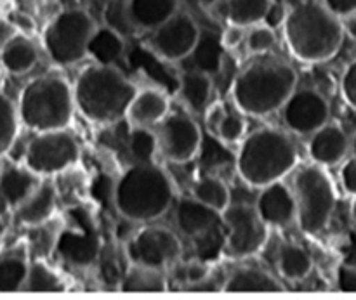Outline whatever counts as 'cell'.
Returning <instances> with one entry per match:
<instances>
[{"label":"cell","mask_w":356,"mask_h":300,"mask_svg":"<svg viewBox=\"0 0 356 300\" xmlns=\"http://www.w3.org/2000/svg\"><path fill=\"white\" fill-rule=\"evenodd\" d=\"M298 87V72L280 56L259 54L232 83V99L245 117L264 118L282 110Z\"/></svg>","instance_id":"cell-1"},{"label":"cell","mask_w":356,"mask_h":300,"mask_svg":"<svg viewBox=\"0 0 356 300\" xmlns=\"http://www.w3.org/2000/svg\"><path fill=\"white\" fill-rule=\"evenodd\" d=\"M284 37L292 56L302 62H325L339 52L344 40L341 17L323 2L306 0L284 14Z\"/></svg>","instance_id":"cell-2"},{"label":"cell","mask_w":356,"mask_h":300,"mask_svg":"<svg viewBox=\"0 0 356 300\" xmlns=\"http://www.w3.org/2000/svg\"><path fill=\"white\" fill-rule=\"evenodd\" d=\"M176 200L174 183L155 162L132 163L113 188V205L129 222H152L170 210Z\"/></svg>","instance_id":"cell-3"},{"label":"cell","mask_w":356,"mask_h":300,"mask_svg":"<svg viewBox=\"0 0 356 300\" xmlns=\"http://www.w3.org/2000/svg\"><path fill=\"white\" fill-rule=\"evenodd\" d=\"M298 146L287 131L261 127L243 135L236 153V172L250 188L282 181L298 165Z\"/></svg>","instance_id":"cell-4"},{"label":"cell","mask_w":356,"mask_h":300,"mask_svg":"<svg viewBox=\"0 0 356 300\" xmlns=\"http://www.w3.org/2000/svg\"><path fill=\"white\" fill-rule=\"evenodd\" d=\"M136 85L117 65L87 66L73 83L75 110L92 124L110 125L125 117Z\"/></svg>","instance_id":"cell-5"},{"label":"cell","mask_w":356,"mask_h":300,"mask_svg":"<svg viewBox=\"0 0 356 300\" xmlns=\"http://www.w3.org/2000/svg\"><path fill=\"white\" fill-rule=\"evenodd\" d=\"M19 124L31 132L68 128L75 115L73 85L58 73L31 78L17 97Z\"/></svg>","instance_id":"cell-6"},{"label":"cell","mask_w":356,"mask_h":300,"mask_svg":"<svg viewBox=\"0 0 356 300\" xmlns=\"http://www.w3.org/2000/svg\"><path fill=\"white\" fill-rule=\"evenodd\" d=\"M292 194L296 200V222L306 235H320L336 210V190L325 167L305 165L294 174Z\"/></svg>","instance_id":"cell-7"},{"label":"cell","mask_w":356,"mask_h":300,"mask_svg":"<svg viewBox=\"0 0 356 300\" xmlns=\"http://www.w3.org/2000/svg\"><path fill=\"white\" fill-rule=\"evenodd\" d=\"M96 28L86 9L70 7L49 21L42 33V45L56 66H73L87 58V45Z\"/></svg>","instance_id":"cell-8"},{"label":"cell","mask_w":356,"mask_h":300,"mask_svg":"<svg viewBox=\"0 0 356 300\" xmlns=\"http://www.w3.org/2000/svg\"><path fill=\"white\" fill-rule=\"evenodd\" d=\"M176 228L181 235L195 240L198 259L209 260L225 250V224L221 212L207 207L193 197L179 198L176 205Z\"/></svg>","instance_id":"cell-9"},{"label":"cell","mask_w":356,"mask_h":300,"mask_svg":"<svg viewBox=\"0 0 356 300\" xmlns=\"http://www.w3.org/2000/svg\"><path fill=\"white\" fill-rule=\"evenodd\" d=\"M225 224V250L232 259H247L266 245L270 226L261 219L256 207L250 203H232L221 212Z\"/></svg>","instance_id":"cell-10"},{"label":"cell","mask_w":356,"mask_h":300,"mask_svg":"<svg viewBox=\"0 0 356 300\" xmlns=\"http://www.w3.org/2000/svg\"><path fill=\"white\" fill-rule=\"evenodd\" d=\"M80 146L68 128L37 132L24 151V165L38 177H54L63 170L76 165Z\"/></svg>","instance_id":"cell-11"},{"label":"cell","mask_w":356,"mask_h":300,"mask_svg":"<svg viewBox=\"0 0 356 300\" xmlns=\"http://www.w3.org/2000/svg\"><path fill=\"white\" fill-rule=\"evenodd\" d=\"M156 153L170 163L191 162L202 146V131L195 118L181 111H169L155 125Z\"/></svg>","instance_id":"cell-12"},{"label":"cell","mask_w":356,"mask_h":300,"mask_svg":"<svg viewBox=\"0 0 356 300\" xmlns=\"http://www.w3.org/2000/svg\"><path fill=\"white\" fill-rule=\"evenodd\" d=\"M200 26L184 10H176L163 23L149 30L148 47L162 61L177 62L188 59L200 38Z\"/></svg>","instance_id":"cell-13"},{"label":"cell","mask_w":356,"mask_h":300,"mask_svg":"<svg viewBox=\"0 0 356 300\" xmlns=\"http://www.w3.org/2000/svg\"><path fill=\"white\" fill-rule=\"evenodd\" d=\"M129 262L167 269L179 260L183 243L177 233L163 226H148L139 229L125 243Z\"/></svg>","instance_id":"cell-14"},{"label":"cell","mask_w":356,"mask_h":300,"mask_svg":"<svg viewBox=\"0 0 356 300\" xmlns=\"http://www.w3.org/2000/svg\"><path fill=\"white\" fill-rule=\"evenodd\" d=\"M68 214V219L65 217V228L56 252L75 266H89L99 252L96 226L89 212L80 205H72Z\"/></svg>","instance_id":"cell-15"},{"label":"cell","mask_w":356,"mask_h":300,"mask_svg":"<svg viewBox=\"0 0 356 300\" xmlns=\"http://www.w3.org/2000/svg\"><path fill=\"white\" fill-rule=\"evenodd\" d=\"M280 111L287 131L298 135H312L330 122L329 101L315 87H296Z\"/></svg>","instance_id":"cell-16"},{"label":"cell","mask_w":356,"mask_h":300,"mask_svg":"<svg viewBox=\"0 0 356 300\" xmlns=\"http://www.w3.org/2000/svg\"><path fill=\"white\" fill-rule=\"evenodd\" d=\"M254 207L270 228H287L296 222L294 194L282 181L261 188Z\"/></svg>","instance_id":"cell-17"},{"label":"cell","mask_w":356,"mask_h":300,"mask_svg":"<svg viewBox=\"0 0 356 300\" xmlns=\"http://www.w3.org/2000/svg\"><path fill=\"white\" fill-rule=\"evenodd\" d=\"M350 151V138L341 125L327 122L323 127L309 135L308 153L313 163L334 167L343 162Z\"/></svg>","instance_id":"cell-18"},{"label":"cell","mask_w":356,"mask_h":300,"mask_svg":"<svg viewBox=\"0 0 356 300\" xmlns=\"http://www.w3.org/2000/svg\"><path fill=\"white\" fill-rule=\"evenodd\" d=\"M170 111V101L163 90L155 87H143L136 90L129 103L125 117L132 127L153 128Z\"/></svg>","instance_id":"cell-19"},{"label":"cell","mask_w":356,"mask_h":300,"mask_svg":"<svg viewBox=\"0 0 356 300\" xmlns=\"http://www.w3.org/2000/svg\"><path fill=\"white\" fill-rule=\"evenodd\" d=\"M56 205H58V191L52 177H42L38 186L33 193L24 198L14 210V221L16 224L30 228V226L44 222L56 214Z\"/></svg>","instance_id":"cell-20"},{"label":"cell","mask_w":356,"mask_h":300,"mask_svg":"<svg viewBox=\"0 0 356 300\" xmlns=\"http://www.w3.org/2000/svg\"><path fill=\"white\" fill-rule=\"evenodd\" d=\"M285 290L278 278L257 266L236 267L222 285L225 294H280Z\"/></svg>","instance_id":"cell-21"},{"label":"cell","mask_w":356,"mask_h":300,"mask_svg":"<svg viewBox=\"0 0 356 300\" xmlns=\"http://www.w3.org/2000/svg\"><path fill=\"white\" fill-rule=\"evenodd\" d=\"M0 59H2L3 72L10 75H24L37 66L38 47L26 35H10L0 45Z\"/></svg>","instance_id":"cell-22"},{"label":"cell","mask_w":356,"mask_h":300,"mask_svg":"<svg viewBox=\"0 0 356 300\" xmlns=\"http://www.w3.org/2000/svg\"><path fill=\"white\" fill-rule=\"evenodd\" d=\"M212 75L202 72V69L191 68L181 73L177 94L184 106L193 115H204L207 106L211 104L212 97Z\"/></svg>","instance_id":"cell-23"},{"label":"cell","mask_w":356,"mask_h":300,"mask_svg":"<svg viewBox=\"0 0 356 300\" xmlns=\"http://www.w3.org/2000/svg\"><path fill=\"white\" fill-rule=\"evenodd\" d=\"M40 181L42 177H38L24 163H10L0 170V194L10 208H16L24 198L33 193Z\"/></svg>","instance_id":"cell-24"},{"label":"cell","mask_w":356,"mask_h":300,"mask_svg":"<svg viewBox=\"0 0 356 300\" xmlns=\"http://www.w3.org/2000/svg\"><path fill=\"white\" fill-rule=\"evenodd\" d=\"M63 228H65V217L56 214L51 219H47V221L26 228V240H24V243H26L30 259L49 260V257L54 256L56 250H58Z\"/></svg>","instance_id":"cell-25"},{"label":"cell","mask_w":356,"mask_h":300,"mask_svg":"<svg viewBox=\"0 0 356 300\" xmlns=\"http://www.w3.org/2000/svg\"><path fill=\"white\" fill-rule=\"evenodd\" d=\"M30 260L24 242L0 253V294H16L23 290Z\"/></svg>","instance_id":"cell-26"},{"label":"cell","mask_w":356,"mask_h":300,"mask_svg":"<svg viewBox=\"0 0 356 300\" xmlns=\"http://www.w3.org/2000/svg\"><path fill=\"white\" fill-rule=\"evenodd\" d=\"M131 19L138 31H149L179 10V0H127Z\"/></svg>","instance_id":"cell-27"},{"label":"cell","mask_w":356,"mask_h":300,"mask_svg":"<svg viewBox=\"0 0 356 300\" xmlns=\"http://www.w3.org/2000/svg\"><path fill=\"white\" fill-rule=\"evenodd\" d=\"M120 290L125 294H162V292H167L165 269L131 262L120 281Z\"/></svg>","instance_id":"cell-28"},{"label":"cell","mask_w":356,"mask_h":300,"mask_svg":"<svg viewBox=\"0 0 356 300\" xmlns=\"http://www.w3.org/2000/svg\"><path fill=\"white\" fill-rule=\"evenodd\" d=\"M228 24L249 28L264 23L273 9V0H221Z\"/></svg>","instance_id":"cell-29"},{"label":"cell","mask_w":356,"mask_h":300,"mask_svg":"<svg viewBox=\"0 0 356 300\" xmlns=\"http://www.w3.org/2000/svg\"><path fill=\"white\" fill-rule=\"evenodd\" d=\"M125 52V37L115 30L104 26H97L87 45V58H92L94 62L101 65H117Z\"/></svg>","instance_id":"cell-30"},{"label":"cell","mask_w":356,"mask_h":300,"mask_svg":"<svg viewBox=\"0 0 356 300\" xmlns=\"http://www.w3.org/2000/svg\"><path fill=\"white\" fill-rule=\"evenodd\" d=\"M66 290V281L54 267L49 266L47 260H30L26 280L23 290L28 294H59Z\"/></svg>","instance_id":"cell-31"},{"label":"cell","mask_w":356,"mask_h":300,"mask_svg":"<svg viewBox=\"0 0 356 300\" xmlns=\"http://www.w3.org/2000/svg\"><path fill=\"white\" fill-rule=\"evenodd\" d=\"M278 273L289 281L305 280L313 269V259L305 247L298 243H284L277 257Z\"/></svg>","instance_id":"cell-32"},{"label":"cell","mask_w":356,"mask_h":300,"mask_svg":"<svg viewBox=\"0 0 356 300\" xmlns=\"http://www.w3.org/2000/svg\"><path fill=\"white\" fill-rule=\"evenodd\" d=\"M222 54L225 47L221 44V35H216L214 31H200L197 47L193 49L190 58L195 59V68L214 75L219 72Z\"/></svg>","instance_id":"cell-33"},{"label":"cell","mask_w":356,"mask_h":300,"mask_svg":"<svg viewBox=\"0 0 356 300\" xmlns=\"http://www.w3.org/2000/svg\"><path fill=\"white\" fill-rule=\"evenodd\" d=\"M191 197L218 212H222L232 203V193H229L228 184L216 176H204L195 181L193 188H191Z\"/></svg>","instance_id":"cell-34"},{"label":"cell","mask_w":356,"mask_h":300,"mask_svg":"<svg viewBox=\"0 0 356 300\" xmlns=\"http://www.w3.org/2000/svg\"><path fill=\"white\" fill-rule=\"evenodd\" d=\"M19 125L16 103L0 90V158H3L14 146Z\"/></svg>","instance_id":"cell-35"},{"label":"cell","mask_w":356,"mask_h":300,"mask_svg":"<svg viewBox=\"0 0 356 300\" xmlns=\"http://www.w3.org/2000/svg\"><path fill=\"white\" fill-rule=\"evenodd\" d=\"M129 156L134 163L153 162L156 155V138L153 128L132 127L127 139Z\"/></svg>","instance_id":"cell-36"},{"label":"cell","mask_w":356,"mask_h":300,"mask_svg":"<svg viewBox=\"0 0 356 300\" xmlns=\"http://www.w3.org/2000/svg\"><path fill=\"white\" fill-rule=\"evenodd\" d=\"M247 134V122L245 115L242 111H229L222 115L218 127L214 131V138L225 144H238Z\"/></svg>","instance_id":"cell-37"},{"label":"cell","mask_w":356,"mask_h":300,"mask_svg":"<svg viewBox=\"0 0 356 300\" xmlns=\"http://www.w3.org/2000/svg\"><path fill=\"white\" fill-rule=\"evenodd\" d=\"M104 24L122 37H132L138 33L134 23L131 19V14L127 9V0H110L104 7Z\"/></svg>","instance_id":"cell-38"},{"label":"cell","mask_w":356,"mask_h":300,"mask_svg":"<svg viewBox=\"0 0 356 300\" xmlns=\"http://www.w3.org/2000/svg\"><path fill=\"white\" fill-rule=\"evenodd\" d=\"M243 44H245V49L252 56L268 54L277 45V33L268 24H254V26L247 28Z\"/></svg>","instance_id":"cell-39"},{"label":"cell","mask_w":356,"mask_h":300,"mask_svg":"<svg viewBox=\"0 0 356 300\" xmlns=\"http://www.w3.org/2000/svg\"><path fill=\"white\" fill-rule=\"evenodd\" d=\"M183 280L186 285H204L205 281L211 278V262L209 260H202V259H195L190 260V262L184 264L183 267Z\"/></svg>","instance_id":"cell-40"},{"label":"cell","mask_w":356,"mask_h":300,"mask_svg":"<svg viewBox=\"0 0 356 300\" xmlns=\"http://www.w3.org/2000/svg\"><path fill=\"white\" fill-rule=\"evenodd\" d=\"M341 94L348 106L356 110V59L350 62L341 76Z\"/></svg>","instance_id":"cell-41"},{"label":"cell","mask_w":356,"mask_h":300,"mask_svg":"<svg viewBox=\"0 0 356 300\" xmlns=\"http://www.w3.org/2000/svg\"><path fill=\"white\" fill-rule=\"evenodd\" d=\"M341 264L350 267H356V228L348 229L343 242L339 245Z\"/></svg>","instance_id":"cell-42"},{"label":"cell","mask_w":356,"mask_h":300,"mask_svg":"<svg viewBox=\"0 0 356 300\" xmlns=\"http://www.w3.org/2000/svg\"><path fill=\"white\" fill-rule=\"evenodd\" d=\"M247 28L236 26V24H228L225 31L221 33V44L225 47V51H229V49H236L240 44H243L245 40Z\"/></svg>","instance_id":"cell-43"},{"label":"cell","mask_w":356,"mask_h":300,"mask_svg":"<svg viewBox=\"0 0 356 300\" xmlns=\"http://www.w3.org/2000/svg\"><path fill=\"white\" fill-rule=\"evenodd\" d=\"M337 288L346 294H356V267L341 264L337 269Z\"/></svg>","instance_id":"cell-44"},{"label":"cell","mask_w":356,"mask_h":300,"mask_svg":"<svg viewBox=\"0 0 356 300\" xmlns=\"http://www.w3.org/2000/svg\"><path fill=\"white\" fill-rule=\"evenodd\" d=\"M341 184H343L344 191L351 197L356 194V158L353 156L351 160H348L346 163L341 169Z\"/></svg>","instance_id":"cell-45"},{"label":"cell","mask_w":356,"mask_h":300,"mask_svg":"<svg viewBox=\"0 0 356 300\" xmlns=\"http://www.w3.org/2000/svg\"><path fill=\"white\" fill-rule=\"evenodd\" d=\"M323 6L337 17L356 14V0H323Z\"/></svg>","instance_id":"cell-46"},{"label":"cell","mask_w":356,"mask_h":300,"mask_svg":"<svg viewBox=\"0 0 356 300\" xmlns=\"http://www.w3.org/2000/svg\"><path fill=\"white\" fill-rule=\"evenodd\" d=\"M341 21H343L344 33H350L351 37L356 40V14H351V16H346V17H341Z\"/></svg>","instance_id":"cell-47"},{"label":"cell","mask_w":356,"mask_h":300,"mask_svg":"<svg viewBox=\"0 0 356 300\" xmlns=\"http://www.w3.org/2000/svg\"><path fill=\"white\" fill-rule=\"evenodd\" d=\"M350 217H351V222H353V226L356 228V194L353 197V201H351Z\"/></svg>","instance_id":"cell-48"},{"label":"cell","mask_w":356,"mask_h":300,"mask_svg":"<svg viewBox=\"0 0 356 300\" xmlns=\"http://www.w3.org/2000/svg\"><path fill=\"white\" fill-rule=\"evenodd\" d=\"M6 231H7V224H6V221L0 217V243H2L3 236H6Z\"/></svg>","instance_id":"cell-49"},{"label":"cell","mask_w":356,"mask_h":300,"mask_svg":"<svg viewBox=\"0 0 356 300\" xmlns=\"http://www.w3.org/2000/svg\"><path fill=\"white\" fill-rule=\"evenodd\" d=\"M195 2H198L200 6H204V7H211L212 3H216L218 0H195Z\"/></svg>","instance_id":"cell-50"},{"label":"cell","mask_w":356,"mask_h":300,"mask_svg":"<svg viewBox=\"0 0 356 300\" xmlns=\"http://www.w3.org/2000/svg\"><path fill=\"white\" fill-rule=\"evenodd\" d=\"M353 155H355V158H356V134H355V139H353Z\"/></svg>","instance_id":"cell-51"},{"label":"cell","mask_w":356,"mask_h":300,"mask_svg":"<svg viewBox=\"0 0 356 300\" xmlns=\"http://www.w3.org/2000/svg\"><path fill=\"white\" fill-rule=\"evenodd\" d=\"M2 72H3V66H2V59H0V75H2Z\"/></svg>","instance_id":"cell-52"},{"label":"cell","mask_w":356,"mask_h":300,"mask_svg":"<svg viewBox=\"0 0 356 300\" xmlns=\"http://www.w3.org/2000/svg\"><path fill=\"white\" fill-rule=\"evenodd\" d=\"M0 253H2V243H0Z\"/></svg>","instance_id":"cell-53"}]
</instances>
